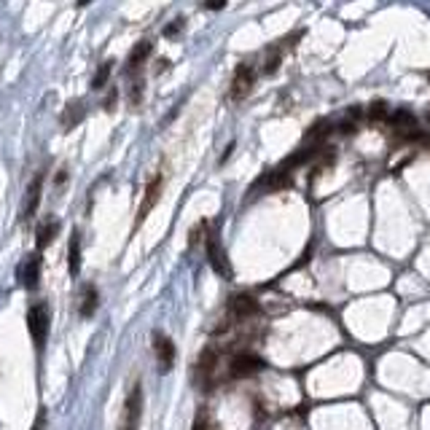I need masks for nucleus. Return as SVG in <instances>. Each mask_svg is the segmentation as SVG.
Instances as JSON below:
<instances>
[{
	"mask_svg": "<svg viewBox=\"0 0 430 430\" xmlns=\"http://www.w3.org/2000/svg\"><path fill=\"white\" fill-rule=\"evenodd\" d=\"M140 417H143V387H140V382H135L126 400H124V415L119 430H138Z\"/></svg>",
	"mask_w": 430,
	"mask_h": 430,
	"instance_id": "1",
	"label": "nucleus"
},
{
	"mask_svg": "<svg viewBox=\"0 0 430 430\" xmlns=\"http://www.w3.org/2000/svg\"><path fill=\"white\" fill-rule=\"evenodd\" d=\"M266 369V363H263V358L253 353H240L231 358L229 363V374L234 379H247V377H256L259 371Z\"/></svg>",
	"mask_w": 430,
	"mask_h": 430,
	"instance_id": "2",
	"label": "nucleus"
},
{
	"mask_svg": "<svg viewBox=\"0 0 430 430\" xmlns=\"http://www.w3.org/2000/svg\"><path fill=\"white\" fill-rule=\"evenodd\" d=\"M27 328H30V337L35 341V347L41 350L44 341L48 337V309L46 304H32L27 312Z\"/></svg>",
	"mask_w": 430,
	"mask_h": 430,
	"instance_id": "3",
	"label": "nucleus"
},
{
	"mask_svg": "<svg viewBox=\"0 0 430 430\" xmlns=\"http://www.w3.org/2000/svg\"><path fill=\"white\" fill-rule=\"evenodd\" d=\"M253 84H256V70L250 65H237L234 78H231V100L234 103L245 100L247 94H250V89H253Z\"/></svg>",
	"mask_w": 430,
	"mask_h": 430,
	"instance_id": "4",
	"label": "nucleus"
},
{
	"mask_svg": "<svg viewBox=\"0 0 430 430\" xmlns=\"http://www.w3.org/2000/svg\"><path fill=\"white\" fill-rule=\"evenodd\" d=\"M204 250H207V261H210V266L215 269V275L231 277L229 261H226V253H223V247H221L218 234H213V231L207 234V240H204Z\"/></svg>",
	"mask_w": 430,
	"mask_h": 430,
	"instance_id": "5",
	"label": "nucleus"
},
{
	"mask_svg": "<svg viewBox=\"0 0 430 430\" xmlns=\"http://www.w3.org/2000/svg\"><path fill=\"white\" fill-rule=\"evenodd\" d=\"M154 353H156V358H159L162 371L172 369V363H175V344H172V339H169L167 334H162V331H156L154 334Z\"/></svg>",
	"mask_w": 430,
	"mask_h": 430,
	"instance_id": "6",
	"label": "nucleus"
},
{
	"mask_svg": "<svg viewBox=\"0 0 430 430\" xmlns=\"http://www.w3.org/2000/svg\"><path fill=\"white\" fill-rule=\"evenodd\" d=\"M41 194H44V175H35L32 183L27 185V197H25V207H22V218L30 221L38 213V204H41Z\"/></svg>",
	"mask_w": 430,
	"mask_h": 430,
	"instance_id": "7",
	"label": "nucleus"
},
{
	"mask_svg": "<svg viewBox=\"0 0 430 430\" xmlns=\"http://www.w3.org/2000/svg\"><path fill=\"white\" fill-rule=\"evenodd\" d=\"M229 309L234 318H253V315H259L261 307H259V301L253 299V296H247V293H240V296H231L229 301Z\"/></svg>",
	"mask_w": 430,
	"mask_h": 430,
	"instance_id": "8",
	"label": "nucleus"
},
{
	"mask_svg": "<svg viewBox=\"0 0 430 430\" xmlns=\"http://www.w3.org/2000/svg\"><path fill=\"white\" fill-rule=\"evenodd\" d=\"M38 282H41V256L32 253V256H27L25 266H22V285H25L27 291H35Z\"/></svg>",
	"mask_w": 430,
	"mask_h": 430,
	"instance_id": "9",
	"label": "nucleus"
},
{
	"mask_svg": "<svg viewBox=\"0 0 430 430\" xmlns=\"http://www.w3.org/2000/svg\"><path fill=\"white\" fill-rule=\"evenodd\" d=\"M159 191H162V178L156 175L154 181L148 183V188H145V197H143V202H140V210H138V226L148 218V213L154 210V204L159 202Z\"/></svg>",
	"mask_w": 430,
	"mask_h": 430,
	"instance_id": "10",
	"label": "nucleus"
},
{
	"mask_svg": "<svg viewBox=\"0 0 430 430\" xmlns=\"http://www.w3.org/2000/svg\"><path fill=\"white\" fill-rule=\"evenodd\" d=\"M57 234H60V221H44L41 226H38V231H35V245H38V250H44V247H48L54 240H57Z\"/></svg>",
	"mask_w": 430,
	"mask_h": 430,
	"instance_id": "11",
	"label": "nucleus"
},
{
	"mask_svg": "<svg viewBox=\"0 0 430 430\" xmlns=\"http://www.w3.org/2000/svg\"><path fill=\"white\" fill-rule=\"evenodd\" d=\"M151 51H154V44L151 41H140L138 46L129 51V60H126V67L129 70H138L143 62L151 57Z\"/></svg>",
	"mask_w": 430,
	"mask_h": 430,
	"instance_id": "12",
	"label": "nucleus"
},
{
	"mask_svg": "<svg viewBox=\"0 0 430 430\" xmlns=\"http://www.w3.org/2000/svg\"><path fill=\"white\" fill-rule=\"evenodd\" d=\"M67 269H70V275H78V272H81V237H78V234H70V245H67Z\"/></svg>",
	"mask_w": 430,
	"mask_h": 430,
	"instance_id": "13",
	"label": "nucleus"
},
{
	"mask_svg": "<svg viewBox=\"0 0 430 430\" xmlns=\"http://www.w3.org/2000/svg\"><path fill=\"white\" fill-rule=\"evenodd\" d=\"M84 105L81 103H70V105L65 107V113H62V126L65 129H73V126H78L81 124V119H84Z\"/></svg>",
	"mask_w": 430,
	"mask_h": 430,
	"instance_id": "14",
	"label": "nucleus"
},
{
	"mask_svg": "<svg viewBox=\"0 0 430 430\" xmlns=\"http://www.w3.org/2000/svg\"><path fill=\"white\" fill-rule=\"evenodd\" d=\"M97 288L94 285H86L84 288V293H81V315L84 318H92L94 312H97Z\"/></svg>",
	"mask_w": 430,
	"mask_h": 430,
	"instance_id": "15",
	"label": "nucleus"
},
{
	"mask_svg": "<svg viewBox=\"0 0 430 430\" xmlns=\"http://www.w3.org/2000/svg\"><path fill=\"white\" fill-rule=\"evenodd\" d=\"M110 73H113V62L107 60V62H103L100 67H97V73H94V78H92V89H105L107 86V81H110Z\"/></svg>",
	"mask_w": 430,
	"mask_h": 430,
	"instance_id": "16",
	"label": "nucleus"
},
{
	"mask_svg": "<svg viewBox=\"0 0 430 430\" xmlns=\"http://www.w3.org/2000/svg\"><path fill=\"white\" fill-rule=\"evenodd\" d=\"M331 129H328V122H318V124H312L309 126V132H307V143H312L315 140V145H320V140L328 135Z\"/></svg>",
	"mask_w": 430,
	"mask_h": 430,
	"instance_id": "17",
	"label": "nucleus"
},
{
	"mask_svg": "<svg viewBox=\"0 0 430 430\" xmlns=\"http://www.w3.org/2000/svg\"><path fill=\"white\" fill-rule=\"evenodd\" d=\"M280 60H282V48H280V46L269 48L266 62H263V73H275L277 67H280Z\"/></svg>",
	"mask_w": 430,
	"mask_h": 430,
	"instance_id": "18",
	"label": "nucleus"
},
{
	"mask_svg": "<svg viewBox=\"0 0 430 430\" xmlns=\"http://www.w3.org/2000/svg\"><path fill=\"white\" fill-rule=\"evenodd\" d=\"M390 113H387V103L384 100H374L369 105V119L371 122H384Z\"/></svg>",
	"mask_w": 430,
	"mask_h": 430,
	"instance_id": "19",
	"label": "nucleus"
},
{
	"mask_svg": "<svg viewBox=\"0 0 430 430\" xmlns=\"http://www.w3.org/2000/svg\"><path fill=\"white\" fill-rule=\"evenodd\" d=\"M194 430H218V428H215L213 417L202 409V412H197V417H194Z\"/></svg>",
	"mask_w": 430,
	"mask_h": 430,
	"instance_id": "20",
	"label": "nucleus"
},
{
	"mask_svg": "<svg viewBox=\"0 0 430 430\" xmlns=\"http://www.w3.org/2000/svg\"><path fill=\"white\" fill-rule=\"evenodd\" d=\"M181 27H183V19H175L167 30H164V35H175V32H181Z\"/></svg>",
	"mask_w": 430,
	"mask_h": 430,
	"instance_id": "21",
	"label": "nucleus"
},
{
	"mask_svg": "<svg viewBox=\"0 0 430 430\" xmlns=\"http://www.w3.org/2000/svg\"><path fill=\"white\" fill-rule=\"evenodd\" d=\"M113 105H116V89H113V92L107 94L105 103H103V107H105V110H113Z\"/></svg>",
	"mask_w": 430,
	"mask_h": 430,
	"instance_id": "22",
	"label": "nucleus"
},
{
	"mask_svg": "<svg viewBox=\"0 0 430 430\" xmlns=\"http://www.w3.org/2000/svg\"><path fill=\"white\" fill-rule=\"evenodd\" d=\"M425 116H428V122H430V107H428V113H425Z\"/></svg>",
	"mask_w": 430,
	"mask_h": 430,
	"instance_id": "23",
	"label": "nucleus"
},
{
	"mask_svg": "<svg viewBox=\"0 0 430 430\" xmlns=\"http://www.w3.org/2000/svg\"><path fill=\"white\" fill-rule=\"evenodd\" d=\"M428 81H430V73H428Z\"/></svg>",
	"mask_w": 430,
	"mask_h": 430,
	"instance_id": "24",
	"label": "nucleus"
}]
</instances>
